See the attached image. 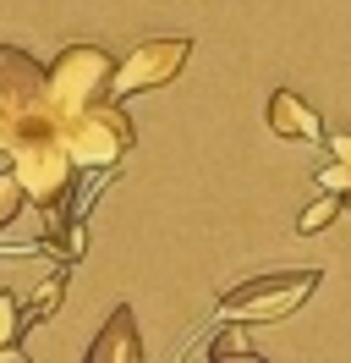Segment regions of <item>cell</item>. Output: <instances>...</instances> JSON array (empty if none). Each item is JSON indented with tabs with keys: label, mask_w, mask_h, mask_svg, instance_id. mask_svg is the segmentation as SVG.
Masks as SVG:
<instances>
[{
	"label": "cell",
	"mask_w": 351,
	"mask_h": 363,
	"mask_svg": "<svg viewBox=\"0 0 351 363\" xmlns=\"http://www.w3.org/2000/svg\"><path fill=\"white\" fill-rule=\"evenodd\" d=\"M6 155H11V171H17L22 193H28L33 204L55 209V220H61L66 209H71L77 165H71V155H66V143H61V121H55V111L44 105V111H33V116H17Z\"/></svg>",
	"instance_id": "6da1fadb"
},
{
	"label": "cell",
	"mask_w": 351,
	"mask_h": 363,
	"mask_svg": "<svg viewBox=\"0 0 351 363\" xmlns=\"http://www.w3.org/2000/svg\"><path fill=\"white\" fill-rule=\"evenodd\" d=\"M61 143L77 171H115L132 155L137 133H132V116L115 99H93L83 111L61 116Z\"/></svg>",
	"instance_id": "7a4b0ae2"
},
{
	"label": "cell",
	"mask_w": 351,
	"mask_h": 363,
	"mask_svg": "<svg viewBox=\"0 0 351 363\" xmlns=\"http://www.w3.org/2000/svg\"><path fill=\"white\" fill-rule=\"evenodd\" d=\"M313 292H318V270H269V275H253V281H236L231 292H219V319L275 325V319L297 314Z\"/></svg>",
	"instance_id": "3957f363"
},
{
	"label": "cell",
	"mask_w": 351,
	"mask_h": 363,
	"mask_svg": "<svg viewBox=\"0 0 351 363\" xmlns=\"http://www.w3.org/2000/svg\"><path fill=\"white\" fill-rule=\"evenodd\" d=\"M110 77H115V55L99 45H66L50 61V94L44 105L55 111V121L71 111H83L93 99H110Z\"/></svg>",
	"instance_id": "277c9868"
},
{
	"label": "cell",
	"mask_w": 351,
	"mask_h": 363,
	"mask_svg": "<svg viewBox=\"0 0 351 363\" xmlns=\"http://www.w3.org/2000/svg\"><path fill=\"white\" fill-rule=\"evenodd\" d=\"M192 55V39L187 33H171V39H143L127 61H115V77H110V99H127V94H149L165 89L176 72L187 67Z\"/></svg>",
	"instance_id": "5b68a950"
},
{
	"label": "cell",
	"mask_w": 351,
	"mask_h": 363,
	"mask_svg": "<svg viewBox=\"0 0 351 363\" xmlns=\"http://www.w3.org/2000/svg\"><path fill=\"white\" fill-rule=\"evenodd\" d=\"M50 94V67H39L22 45H0V105L11 116H33L44 111Z\"/></svg>",
	"instance_id": "8992f818"
},
{
	"label": "cell",
	"mask_w": 351,
	"mask_h": 363,
	"mask_svg": "<svg viewBox=\"0 0 351 363\" xmlns=\"http://www.w3.org/2000/svg\"><path fill=\"white\" fill-rule=\"evenodd\" d=\"M88 363H143V336H137V319H132V303H115L110 319L99 325L93 347L83 352Z\"/></svg>",
	"instance_id": "52a82bcc"
},
{
	"label": "cell",
	"mask_w": 351,
	"mask_h": 363,
	"mask_svg": "<svg viewBox=\"0 0 351 363\" xmlns=\"http://www.w3.org/2000/svg\"><path fill=\"white\" fill-rule=\"evenodd\" d=\"M263 121H269L280 138H324L318 111L307 105L302 94H291V89H275V94H269V111H263Z\"/></svg>",
	"instance_id": "ba28073f"
},
{
	"label": "cell",
	"mask_w": 351,
	"mask_h": 363,
	"mask_svg": "<svg viewBox=\"0 0 351 363\" xmlns=\"http://www.w3.org/2000/svg\"><path fill=\"white\" fill-rule=\"evenodd\" d=\"M340 215H346V199L324 187V199H313V204L297 215V231H302V237H318V231H329L335 220H340Z\"/></svg>",
	"instance_id": "9c48e42d"
},
{
	"label": "cell",
	"mask_w": 351,
	"mask_h": 363,
	"mask_svg": "<svg viewBox=\"0 0 351 363\" xmlns=\"http://www.w3.org/2000/svg\"><path fill=\"white\" fill-rule=\"evenodd\" d=\"M61 297H66V270H61V275H50V281L39 286V297L22 308V336H28L33 325H44V319L55 314V308H61Z\"/></svg>",
	"instance_id": "30bf717a"
},
{
	"label": "cell",
	"mask_w": 351,
	"mask_h": 363,
	"mask_svg": "<svg viewBox=\"0 0 351 363\" xmlns=\"http://www.w3.org/2000/svg\"><path fill=\"white\" fill-rule=\"evenodd\" d=\"M11 341H22V308L11 292H0V358H17Z\"/></svg>",
	"instance_id": "8fae6325"
},
{
	"label": "cell",
	"mask_w": 351,
	"mask_h": 363,
	"mask_svg": "<svg viewBox=\"0 0 351 363\" xmlns=\"http://www.w3.org/2000/svg\"><path fill=\"white\" fill-rule=\"evenodd\" d=\"M22 204H28V193H22L17 171H0V231H6V226L22 215Z\"/></svg>",
	"instance_id": "7c38bea8"
},
{
	"label": "cell",
	"mask_w": 351,
	"mask_h": 363,
	"mask_svg": "<svg viewBox=\"0 0 351 363\" xmlns=\"http://www.w3.org/2000/svg\"><path fill=\"white\" fill-rule=\"evenodd\" d=\"M214 358H258V347H247V336H241V330H219Z\"/></svg>",
	"instance_id": "4fadbf2b"
},
{
	"label": "cell",
	"mask_w": 351,
	"mask_h": 363,
	"mask_svg": "<svg viewBox=\"0 0 351 363\" xmlns=\"http://www.w3.org/2000/svg\"><path fill=\"white\" fill-rule=\"evenodd\" d=\"M11 127H17V116H11V111H6V105H0V149L11 143Z\"/></svg>",
	"instance_id": "5bb4252c"
}]
</instances>
